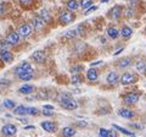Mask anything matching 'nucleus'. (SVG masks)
<instances>
[{"mask_svg":"<svg viewBox=\"0 0 146 137\" xmlns=\"http://www.w3.org/2000/svg\"><path fill=\"white\" fill-rule=\"evenodd\" d=\"M39 111L34 107H27V115H38Z\"/></svg>","mask_w":146,"mask_h":137,"instance_id":"2f4dec72","label":"nucleus"},{"mask_svg":"<svg viewBox=\"0 0 146 137\" xmlns=\"http://www.w3.org/2000/svg\"><path fill=\"white\" fill-rule=\"evenodd\" d=\"M58 103L62 108H65L66 110H74V109L78 108V103H77L76 99H73L70 94L67 93H63V94H60L58 95Z\"/></svg>","mask_w":146,"mask_h":137,"instance_id":"f257e3e1","label":"nucleus"},{"mask_svg":"<svg viewBox=\"0 0 146 137\" xmlns=\"http://www.w3.org/2000/svg\"><path fill=\"white\" fill-rule=\"evenodd\" d=\"M7 4L6 3H0V16H3V15H5V13L7 12Z\"/></svg>","mask_w":146,"mask_h":137,"instance_id":"473e14b6","label":"nucleus"},{"mask_svg":"<svg viewBox=\"0 0 146 137\" xmlns=\"http://www.w3.org/2000/svg\"><path fill=\"white\" fill-rule=\"evenodd\" d=\"M18 79H20L21 81H29L33 79V74L32 72H26V74H21L18 75Z\"/></svg>","mask_w":146,"mask_h":137,"instance_id":"cd10ccee","label":"nucleus"},{"mask_svg":"<svg viewBox=\"0 0 146 137\" xmlns=\"http://www.w3.org/2000/svg\"><path fill=\"white\" fill-rule=\"evenodd\" d=\"M0 59H1L4 62L10 64L13 61V54L11 52H9L7 49H1L0 50Z\"/></svg>","mask_w":146,"mask_h":137,"instance_id":"f8f14e48","label":"nucleus"},{"mask_svg":"<svg viewBox=\"0 0 146 137\" xmlns=\"http://www.w3.org/2000/svg\"><path fill=\"white\" fill-rule=\"evenodd\" d=\"M99 134H100V137H110L108 136V131L106 129H100Z\"/></svg>","mask_w":146,"mask_h":137,"instance_id":"f704fd0d","label":"nucleus"},{"mask_svg":"<svg viewBox=\"0 0 146 137\" xmlns=\"http://www.w3.org/2000/svg\"><path fill=\"white\" fill-rule=\"evenodd\" d=\"M43 114L46 116H51L54 114V110H48V109H43Z\"/></svg>","mask_w":146,"mask_h":137,"instance_id":"4c0bfd02","label":"nucleus"},{"mask_svg":"<svg viewBox=\"0 0 146 137\" xmlns=\"http://www.w3.org/2000/svg\"><path fill=\"white\" fill-rule=\"evenodd\" d=\"M29 129H34V126H31V125H29V126H26V127H25V130H29Z\"/></svg>","mask_w":146,"mask_h":137,"instance_id":"a18cd8bd","label":"nucleus"},{"mask_svg":"<svg viewBox=\"0 0 146 137\" xmlns=\"http://www.w3.org/2000/svg\"><path fill=\"white\" fill-rule=\"evenodd\" d=\"M95 10H98V6H90V7H88V10H86V15L88 13H90V12H93V11H95Z\"/></svg>","mask_w":146,"mask_h":137,"instance_id":"ea45409f","label":"nucleus"},{"mask_svg":"<svg viewBox=\"0 0 146 137\" xmlns=\"http://www.w3.org/2000/svg\"><path fill=\"white\" fill-rule=\"evenodd\" d=\"M77 125L80 126V127H85L88 124H86V121H78V122H77Z\"/></svg>","mask_w":146,"mask_h":137,"instance_id":"a19ab883","label":"nucleus"},{"mask_svg":"<svg viewBox=\"0 0 146 137\" xmlns=\"http://www.w3.org/2000/svg\"><path fill=\"white\" fill-rule=\"evenodd\" d=\"M136 80H138L136 76L134 74H131V72H124L119 79L122 85H130V83H133V82H135Z\"/></svg>","mask_w":146,"mask_h":137,"instance_id":"6e6552de","label":"nucleus"},{"mask_svg":"<svg viewBox=\"0 0 146 137\" xmlns=\"http://www.w3.org/2000/svg\"><path fill=\"white\" fill-rule=\"evenodd\" d=\"M133 15V10L131 9H127V17H130Z\"/></svg>","mask_w":146,"mask_h":137,"instance_id":"79ce46f5","label":"nucleus"},{"mask_svg":"<svg viewBox=\"0 0 146 137\" xmlns=\"http://www.w3.org/2000/svg\"><path fill=\"white\" fill-rule=\"evenodd\" d=\"M118 114H119L122 118H124V119H133L135 116V113L129 110V109H127V108L119 109V110H118Z\"/></svg>","mask_w":146,"mask_h":137,"instance_id":"4468645a","label":"nucleus"},{"mask_svg":"<svg viewBox=\"0 0 146 137\" xmlns=\"http://www.w3.org/2000/svg\"><path fill=\"white\" fill-rule=\"evenodd\" d=\"M122 11H123V9H122V6H119V5H115L113 6L111 10H110V12H108V17L111 20H118L119 17L122 16Z\"/></svg>","mask_w":146,"mask_h":137,"instance_id":"1a4fd4ad","label":"nucleus"},{"mask_svg":"<svg viewBox=\"0 0 146 137\" xmlns=\"http://www.w3.org/2000/svg\"><path fill=\"white\" fill-rule=\"evenodd\" d=\"M85 47V45L83 43H78L76 45V50H77V53H80V52H83V48Z\"/></svg>","mask_w":146,"mask_h":137,"instance_id":"c9c22d12","label":"nucleus"},{"mask_svg":"<svg viewBox=\"0 0 146 137\" xmlns=\"http://www.w3.org/2000/svg\"><path fill=\"white\" fill-rule=\"evenodd\" d=\"M13 113L16 115H27V107L25 105H18L17 108H13Z\"/></svg>","mask_w":146,"mask_h":137,"instance_id":"b1692460","label":"nucleus"},{"mask_svg":"<svg viewBox=\"0 0 146 137\" xmlns=\"http://www.w3.org/2000/svg\"><path fill=\"white\" fill-rule=\"evenodd\" d=\"M33 1L34 0H20V3L22 4V5H31Z\"/></svg>","mask_w":146,"mask_h":137,"instance_id":"58836bf2","label":"nucleus"},{"mask_svg":"<svg viewBox=\"0 0 146 137\" xmlns=\"http://www.w3.org/2000/svg\"><path fill=\"white\" fill-rule=\"evenodd\" d=\"M108 0H101V3H107Z\"/></svg>","mask_w":146,"mask_h":137,"instance_id":"49530a36","label":"nucleus"},{"mask_svg":"<svg viewBox=\"0 0 146 137\" xmlns=\"http://www.w3.org/2000/svg\"><path fill=\"white\" fill-rule=\"evenodd\" d=\"M26 72H32L33 74V67L28 61H22L20 65L15 67V74L18 76L21 74H26Z\"/></svg>","mask_w":146,"mask_h":137,"instance_id":"7ed1b4c3","label":"nucleus"},{"mask_svg":"<svg viewBox=\"0 0 146 137\" xmlns=\"http://www.w3.org/2000/svg\"><path fill=\"white\" fill-rule=\"evenodd\" d=\"M130 64H131V59H130L129 56H125V58L121 59V60H118L117 66L121 67V68H125V67H128V66H130Z\"/></svg>","mask_w":146,"mask_h":137,"instance_id":"f3484780","label":"nucleus"},{"mask_svg":"<svg viewBox=\"0 0 146 137\" xmlns=\"http://www.w3.org/2000/svg\"><path fill=\"white\" fill-rule=\"evenodd\" d=\"M118 80H119V77H118V75H117L116 71H111V72H110V74L107 75V77H106L107 83H110V85H116L117 82H118Z\"/></svg>","mask_w":146,"mask_h":137,"instance_id":"2eb2a0df","label":"nucleus"},{"mask_svg":"<svg viewBox=\"0 0 146 137\" xmlns=\"http://www.w3.org/2000/svg\"><path fill=\"white\" fill-rule=\"evenodd\" d=\"M16 32H17L18 34H20V37L27 38V37H29V36L32 34V32H33V28H32L31 24H22V25L17 28Z\"/></svg>","mask_w":146,"mask_h":137,"instance_id":"20e7f679","label":"nucleus"},{"mask_svg":"<svg viewBox=\"0 0 146 137\" xmlns=\"http://www.w3.org/2000/svg\"><path fill=\"white\" fill-rule=\"evenodd\" d=\"M42 127L46 131V132H56L57 130V124L56 122H52V121H43L42 122Z\"/></svg>","mask_w":146,"mask_h":137,"instance_id":"ddd939ff","label":"nucleus"},{"mask_svg":"<svg viewBox=\"0 0 146 137\" xmlns=\"http://www.w3.org/2000/svg\"><path fill=\"white\" fill-rule=\"evenodd\" d=\"M38 16H40L42 19L46 22V24H50V21H51V15H50V12L46 10V9H43V10H40Z\"/></svg>","mask_w":146,"mask_h":137,"instance_id":"a211bd4d","label":"nucleus"},{"mask_svg":"<svg viewBox=\"0 0 146 137\" xmlns=\"http://www.w3.org/2000/svg\"><path fill=\"white\" fill-rule=\"evenodd\" d=\"M102 61H96V62H93L91 64V66H95V65H99V64H101Z\"/></svg>","mask_w":146,"mask_h":137,"instance_id":"c03bdc74","label":"nucleus"},{"mask_svg":"<svg viewBox=\"0 0 146 137\" xmlns=\"http://www.w3.org/2000/svg\"><path fill=\"white\" fill-rule=\"evenodd\" d=\"M79 5L82 9H88L93 5V0H79Z\"/></svg>","mask_w":146,"mask_h":137,"instance_id":"c85d7f7f","label":"nucleus"},{"mask_svg":"<svg viewBox=\"0 0 146 137\" xmlns=\"http://www.w3.org/2000/svg\"><path fill=\"white\" fill-rule=\"evenodd\" d=\"M5 40H6V43L9 45H12V47H15V45H17L18 43H20L21 37H20V34H18L17 32L11 31V32H9V33H7Z\"/></svg>","mask_w":146,"mask_h":137,"instance_id":"39448f33","label":"nucleus"},{"mask_svg":"<svg viewBox=\"0 0 146 137\" xmlns=\"http://www.w3.org/2000/svg\"><path fill=\"white\" fill-rule=\"evenodd\" d=\"M45 25H46V22H45L42 17L40 16H34L33 19H32V21H31V26H32V28L33 30H35V31H42L44 27H45Z\"/></svg>","mask_w":146,"mask_h":137,"instance_id":"423d86ee","label":"nucleus"},{"mask_svg":"<svg viewBox=\"0 0 146 137\" xmlns=\"http://www.w3.org/2000/svg\"><path fill=\"white\" fill-rule=\"evenodd\" d=\"M78 36V30H70L65 33V38L67 39H74Z\"/></svg>","mask_w":146,"mask_h":137,"instance_id":"393cba45","label":"nucleus"},{"mask_svg":"<svg viewBox=\"0 0 146 137\" xmlns=\"http://www.w3.org/2000/svg\"><path fill=\"white\" fill-rule=\"evenodd\" d=\"M86 79L89 81H96L98 80V71L96 68H89L86 72Z\"/></svg>","mask_w":146,"mask_h":137,"instance_id":"aec40b11","label":"nucleus"},{"mask_svg":"<svg viewBox=\"0 0 146 137\" xmlns=\"http://www.w3.org/2000/svg\"><path fill=\"white\" fill-rule=\"evenodd\" d=\"M74 135H76V130L71 126H67L62 130V136L63 137H73Z\"/></svg>","mask_w":146,"mask_h":137,"instance_id":"412c9836","label":"nucleus"},{"mask_svg":"<svg viewBox=\"0 0 146 137\" xmlns=\"http://www.w3.org/2000/svg\"><path fill=\"white\" fill-rule=\"evenodd\" d=\"M129 127H133V129H135V130H143L144 129V126L139 125V124H130Z\"/></svg>","mask_w":146,"mask_h":137,"instance_id":"e433bc0d","label":"nucleus"},{"mask_svg":"<svg viewBox=\"0 0 146 137\" xmlns=\"http://www.w3.org/2000/svg\"><path fill=\"white\" fill-rule=\"evenodd\" d=\"M66 5L68 7V10H71V11H76L77 9L79 7V4H78L77 0H67Z\"/></svg>","mask_w":146,"mask_h":137,"instance_id":"5701e85b","label":"nucleus"},{"mask_svg":"<svg viewBox=\"0 0 146 137\" xmlns=\"http://www.w3.org/2000/svg\"><path fill=\"white\" fill-rule=\"evenodd\" d=\"M119 34L122 36L123 38L128 39L129 37H131V34H133V30H131L130 27H128V26H123L121 28V31H119Z\"/></svg>","mask_w":146,"mask_h":137,"instance_id":"dca6fc26","label":"nucleus"},{"mask_svg":"<svg viewBox=\"0 0 146 137\" xmlns=\"http://www.w3.org/2000/svg\"><path fill=\"white\" fill-rule=\"evenodd\" d=\"M76 16L71 10H62L60 12V16H58V21L62 26H66V25H70L74 21Z\"/></svg>","mask_w":146,"mask_h":137,"instance_id":"f03ea898","label":"nucleus"},{"mask_svg":"<svg viewBox=\"0 0 146 137\" xmlns=\"http://www.w3.org/2000/svg\"><path fill=\"white\" fill-rule=\"evenodd\" d=\"M31 58L33 59L36 64H43L45 60H46V54H45L44 50H36V52H34L32 54Z\"/></svg>","mask_w":146,"mask_h":137,"instance_id":"9d476101","label":"nucleus"},{"mask_svg":"<svg viewBox=\"0 0 146 137\" xmlns=\"http://www.w3.org/2000/svg\"><path fill=\"white\" fill-rule=\"evenodd\" d=\"M123 99H124V103H125V104L133 105V104H135V103L139 102L140 94H139V93H135V92H131V93L125 94L124 97H123Z\"/></svg>","mask_w":146,"mask_h":137,"instance_id":"0eeeda50","label":"nucleus"},{"mask_svg":"<svg viewBox=\"0 0 146 137\" xmlns=\"http://www.w3.org/2000/svg\"><path fill=\"white\" fill-rule=\"evenodd\" d=\"M4 107L7 108V109H13L16 107V104L13 100H10V99H6V100H4Z\"/></svg>","mask_w":146,"mask_h":137,"instance_id":"7c9ffc66","label":"nucleus"},{"mask_svg":"<svg viewBox=\"0 0 146 137\" xmlns=\"http://www.w3.org/2000/svg\"><path fill=\"white\" fill-rule=\"evenodd\" d=\"M145 66H146V62L144 60H139V61H136V64H135V68H136V71H139V72H144L145 71Z\"/></svg>","mask_w":146,"mask_h":137,"instance_id":"a878e982","label":"nucleus"},{"mask_svg":"<svg viewBox=\"0 0 146 137\" xmlns=\"http://www.w3.org/2000/svg\"><path fill=\"white\" fill-rule=\"evenodd\" d=\"M107 34H108L110 38L116 39V38H118V36H119V32H118V30L116 28V27H108L107 28Z\"/></svg>","mask_w":146,"mask_h":137,"instance_id":"4be33fe9","label":"nucleus"},{"mask_svg":"<svg viewBox=\"0 0 146 137\" xmlns=\"http://www.w3.org/2000/svg\"><path fill=\"white\" fill-rule=\"evenodd\" d=\"M112 127H115L116 130H118V131H121L122 134H124V135H128V136H131V137H134V135L131 134L130 131H128V130H125V129H122L121 126H118V125H116V124H113L112 125Z\"/></svg>","mask_w":146,"mask_h":137,"instance_id":"c756f323","label":"nucleus"},{"mask_svg":"<svg viewBox=\"0 0 146 137\" xmlns=\"http://www.w3.org/2000/svg\"><path fill=\"white\" fill-rule=\"evenodd\" d=\"M34 91V86L32 85H25L22 86V87H20V89H18V92H20L21 94H29Z\"/></svg>","mask_w":146,"mask_h":137,"instance_id":"6ab92c4d","label":"nucleus"},{"mask_svg":"<svg viewBox=\"0 0 146 137\" xmlns=\"http://www.w3.org/2000/svg\"><path fill=\"white\" fill-rule=\"evenodd\" d=\"M83 71V66L82 65H76L71 68V72L72 74H80V72Z\"/></svg>","mask_w":146,"mask_h":137,"instance_id":"72a5a7b5","label":"nucleus"},{"mask_svg":"<svg viewBox=\"0 0 146 137\" xmlns=\"http://www.w3.org/2000/svg\"><path fill=\"white\" fill-rule=\"evenodd\" d=\"M83 82V77L80 76V74H73L72 76V83L73 85H79Z\"/></svg>","mask_w":146,"mask_h":137,"instance_id":"bb28decb","label":"nucleus"},{"mask_svg":"<svg viewBox=\"0 0 146 137\" xmlns=\"http://www.w3.org/2000/svg\"><path fill=\"white\" fill-rule=\"evenodd\" d=\"M43 108L44 109H48V110H54V107L52 105H49V104H48V105H44Z\"/></svg>","mask_w":146,"mask_h":137,"instance_id":"37998d69","label":"nucleus"},{"mask_svg":"<svg viewBox=\"0 0 146 137\" xmlns=\"http://www.w3.org/2000/svg\"><path fill=\"white\" fill-rule=\"evenodd\" d=\"M144 74L146 75V66H145V71H144Z\"/></svg>","mask_w":146,"mask_h":137,"instance_id":"de8ad7c7","label":"nucleus"},{"mask_svg":"<svg viewBox=\"0 0 146 137\" xmlns=\"http://www.w3.org/2000/svg\"><path fill=\"white\" fill-rule=\"evenodd\" d=\"M3 135H5L7 137H11V136H15L16 132H17V127L12 124H7V125H4L3 129H1Z\"/></svg>","mask_w":146,"mask_h":137,"instance_id":"9b49d317","label":"nucleus"}]
</instances>
